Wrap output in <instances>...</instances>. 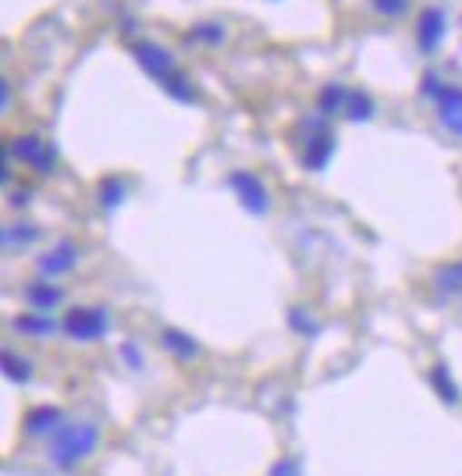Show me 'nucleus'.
<instances>
[{
  "mask_svg": "<svg viewBox=\"0 0 462 476\" xmlns=\"http://www.w3.org/2000/svg\"><path fill=\"white\" fill-rule=\"evenodd\" d=\"M96 199H100L103 210H118L128 199V181L122 174H107V178L100 181V189H96Z\"/></svg>",
  "mask_w": 462,
  "mask_h": 476,
  "instance_id": "16",
  "label": "nucleus"
},
{
  "mask_svg": "<svg viewBox=\"0 0 462 476\" xmlns=\"http://www.w3.org/2000/svg\"><path fill=\"white\" fill-rule=\"evenodd\" d=\"M61 331H64L72 342H83V345L100 342V338L111 335V313H107L103 306H75V309L64 316Z\"/></svg>",
  "mask_w": 462,
  "mask_h": 476,
  "instance_id": "4",
  "label": "nucleus"
},
{
  "mask_svg": "<svg viewBox=\"0 0 462 476\" xmlns=\"http://www.w3.org/2000/svg\"><path fill=\"white\" fill-rule=\"evenodd\" d=\"M161 345L168 348L174 359H185V363H189V359H200V352H203V345H200L189 331H182V327H164V331H161Z\"/></svg>",
  "mask_w": 462,
  "mask_h": 476,
  "instance_id": "12",
  "label": "nucleus"
},
{
  "mask_svg": "<svg viewBox=\"0 0 462 476\" xmlns=\"http://www.w3.org/2000/svg\"><path fill=\"white\" fill-rule=\"evenodd\" d=\"M228 189L235 192V199L242 203V210L252 217L270 214V189L256 171H231L228 174Z\"/></svg>",
  "mask_w": 462,
  "mask_h": 476,
  "instance_id": "6",
  "label": "nucleus"
},
{
  "mask_svg": "<svg viewBox=\"0 0 462 476\" xmlns=\"http://www.w3.org/2000/svg\"><path fill=\"white\" fill-rule=\"evenodd\" d=\"M374 114H378L374 96L363 92V89H352V92H349V103H345V118H349V121H370Z\"/></svg>",
  "mask_w": 462,
  "mask_h": 476,
  "instance_id": "21",
  "label": "nucleus"
},
{
  "mask_svg": "<svg viewBox=\"0 0 462 476\" xmlns=\"http://www.w3.org/2000/svg\"><path fill=\"white\" fill-rule=\"evenodd\" d=\"M132 50V57H135V64L157 83V86H164L174 72H182L178 68V61H174V53H171L168 46L153 44V40H135V44L128 46Z\"/></svg>",
  "mask_w": 462,
  "mask_h": 476,
  "instance_id": "7",
  "label": "nucleus"
},
{
  "mask_svg": "<svg viewBox=\"0 0 462 476\" xmlns=\"http://www.w3.org/2000/svg\"><path fill=\"white\" fill-rule=\"evenodd\" d=\"M302 129H306V142H302V150H299V164H302L306 171H324V168L331 164V157H335L338 135L328 129V118H324V114L306 118Z\"/></svg>",
  "mask_w": 462,
  "mask_h": 476,
  "instance_id": "2",
  "label": "nucleus"
},
{
  "mask_svg": "<svg viewBox=\"0 0 462 476\" xmlns=\"http://www.w3.org/2000/svg\"><path fill=\"white\" fill-rule=\"evenodd\" d=\"M434 285H437V292H445V296H462V260L441 263V267L434 270Z\"/></svg>",
  "mask_w": 462,
  "mask_h": 476,
  "instance_id": "20",
  "label": "nucleus"
},
{
  "mask_svg": "<svg viewBox=\"0 0 462 476\" xmlns=\"http://www.w3.org/2000/svg\"><path fill=\"white\" fill-rule=\"evenodd\" d=\"M228 40V29L221 22H200L185 33V44H200V46H221Z\"/></svg>",
  "mask_w": 462,
  "mask_h": 476,
  "instance_id": "19",
  "label": "nucleus"
},
{
  "mask_svg": "<svg viewBox=\"0 0 462 476\" xmlns=\"http://www.w3.org/2000/svg\"><path fill=\"white\" fill-rule=\"evenodd\" d=\"M370 7L378 11L380 18H402L409 11V0H370Z\"/></svg>",
  "mask_w": 462,
  "mask_h": 476,
  "instance_id": "23",
  "label": "nucleus"
},
{
  "mask_svg": "<svg viewBox=\"0 0 462 476\" xmlns=\"http://www.w3.org/2000/svg\"><path fill=\"white\" fill-rule=\"evenodd\" d=\"M11 327H15L18 335H29V338H50V335H57V320H54L50 313H40V309L15 316Z\"/></svg>",
  "mask_w": 462,
  "mask_h": 476,
  "instance_id": "13",
  "label": "nucleus"
},
{
  "mask_svg": "<svg viewBox=\"0 0 462 476\" xmlns=\"http://www.w3.org/2000/svg\"><path fill=\"white\" fill-rule=\"evenodd\" d=\"M420 92L427 96V100H434V107H437V121L452 131V135H459L462 139V86L441 83L434 72H427V75H423Z\"/></svg>",
  "mask_w": 462,
  "mask_h": 476,
  "instance_id": "3",
  "label": "nucleus"
},
{
  "mask_svg": "<svg viewBox=\"0 0 462 476\" xmlns=\"http://www.w3.org/2000/svg\"><path fill=\"white\" fill-rule=\"evenodd\" d=\"M349 92H352V89L345 86V83H331V86H324L320 89V96H317V114H324L328 121L338 118V114H345Z\"/></svg>",
  "mask_w": 462,
  "mask_h": 476,
  "instance_id": "14",
  "label": "nucleus"
},
{
  "mask_svg": "<svg viewBox=\"0 0 462 476\" xmlns=\"http://www.w3.org/2000/svg\"><path fill=\"white\" fill-rule=\"evenodd\" d=\"M118 355H122V363H125L128 370H143L146 366V355H143V348L135 345V342H122Z\"/></svg>",
  "mask_w": 462,
  "mask_h": 476,
  "instance_id": "24",
  "label": "nucleus"
},
{
  "mask_svg": "<svg viewBox=\"0 0 462 476\" xmlns=\"http://www.w3.org/2000/svg\"><path fill=\"white\" fill-rule=\"evenodd\" d=\"M11 207H29V189H18V192H11Z\"/></svg>",
  "mask_w": 462,
  "mask_h": 476,
  "instance_id": "26",
  "label": "nucleus"
},
{
  "mask_svg": "<svg viewBox=\"0 0 462 476\" xmlns=\"http://www.w3.org/2000/svg\"><path fill=\"white\" fill-rule=\"evenodd\" d=\"M7 103H11V83L4 79V83H0V107L7 111Z\"/></svg>",
  "mask_w": 462,
  "mask_h": 476,
  "instance_id": "27",
  "label": "nucleus"
},
{
  "mask_svg": "<svg viewBox=\"0 0 462 476\" xmlns=\"http://www.w3.org/2000/svg\"><path fill=\"white\" fill-rule=\"evenodd\" d=\"M289 327H292L295 335H302V338H317V335H320V324H317L306 309H299V306L289 309Z\"/></svg>",
  "mask_w": 462,
  "mask_h": 476,
  "instance_id": "22",
  "label": "nucleus"
},
{
  "mask_svg": "<svg viewBox=\"0 0 462 476\" xmlns=\"http://www.w3.org/2000/svg\"><path fill=\"white\" fill-rule=\"evenodd\" d=\"M11 153L18 157V164H25L29 171L43 174V178L57 171V146L50 139L36 135V131H25V135L11 139Z\"/></svg>",
  "mask_w": 462,
  "mask_h": 476,
  "instance_id": "5",
  "label": "nucleus"
},
{
  "mask_svg": "<svg viewBox=\"0 0 462 476\" xmlns=\"http://www.w3.org/2000/svg\"><path fill=\"white\" fill-rule=\"evenodd\" d=\"M61 423H64V413H61L57 405H36V409H29L25 420H22V427H25L29 437H50Z\"/></svg>",
  "mask_w": 462,
  "mask_h": 476,
  "instance_id": "11",
  "label": "nucleus"
},
{
  "mask_svg": "<svg viewBox=\"0 0 462 476\" xmlns=\"http://www.w3.org/2000/svg\"><path fill=\"white\" fill-rule=\"evenodd\" d=\"M100 448V427L96 423H75V420H64L57 431L46 437V455L57 470H72L85 462L93 452Z\"/></svg>",
  "mask_w": 462,
  "mask_h": 476,
  "instance_id": "1",
  "label": "nucleus"
},
{
  "mask_svg": "<svg viewBox=\"0 0 462 476\" xmlns=\"http://www.w3.org/2000/svg\"><path fill=\"white\" fill-rule=\"evenodd\" d=\"M75 267H79V246H75L72 238H61L57 246H50L40 260H36L40 277H50V281L61 277V274H72Z\"/></svg>",
  "mask_w": 462,
  "mask_h": 476,
  "instance_id": "8",
  "label": "nucleus"
},
{
  "mask_svg": "<svg viewBox=\"0 0 462 476\" xmlns=\"http://www.w3.org/2000/svg\"><path fill=\"white\" fill-rule=\"evenodd\" d=\"M0 238H4V249H7V253H15V249L33 246V242L40 238V228H36V224H4Z\"/></svg>",
  "mask_w": 462,
  "mask_h": 476,
  "instance_id": "17",
  "label": "nucleus"
},
{
  "mask_svg": "<svg viewBox=\"0 0 462 476\" xmlns=\"http://www.w3.org/2000/svg\"><path fill=\"white\" fill-rule=\"evenodd\" d=\"M430 388L437 391V398H441L445 405H459L462 402V391L459 384L452 381L448 363H434V366H430Z\"/></svg>",
  "mask_w": 462,
  "mask_h": 476,
  "instance_id": "15",
  "label": "nucleus"
},
{
  "mask_svg": "<svg viewBox=\"0 0 462 476\" xmlns=\"http://www.w3.org/2000/svg\"><path fill=\"white\" fill-rule=\"evenodd\" d=\"M22 299H25V306H29V309L54 313L57 306L64 303V288H61V285H54L50 277H40V281H29V285H25Z\"/></svg>",
  "mask_w": 462,
  "mask_h": 476,
  "instance_id": "10",
  "label": "nucleus"
},
{
  "mask_svg": "<svg viewBox=\"0 0 462 476\" xmlns=\"http://www.w3.org/2000/svg\"><path fill=\"white\" fill-rule=\"evenodd\" d=\"M0 366H4V377H7L11 384H29V381H33V363H29V359H22V355H18V352H11V348H4Z\"/></svg>",
  "mask_w": 462,
  "mask_h": 476,
  "instance_id": "18",
  "label": "nucleus"
},
{
  "mask_svg": "<svg viewBox=\"0 0 462 476\" xmlns=\"http://www.w3.org/2000/svg\"><path fill=\"white\" fill-rule=\"evenodd\" d=\"M270 476H302V470H299L295 459H278V462L270 466Z\"/></svg>",
  "mask_w": 462,
  "mask_h": 476,
  "instance_id": "25",
  "label": "nucleus"
},
{
  "mask_svg": "<svg viewBox=\"0 0 462 476\" xmlns=\"http://www.w3.org/2000/svg\"><path fill=\"white\" fill-rule=\"evenodd\" d=\"M445 36H448V15L441 7H423L417 22V46L423 53H434Z\"/></svg>",
  "mask_w": 462,
  "mask_h": 476,
  "instance_id": "9",
  "label": "nucleus"
}]
</instances>
